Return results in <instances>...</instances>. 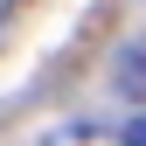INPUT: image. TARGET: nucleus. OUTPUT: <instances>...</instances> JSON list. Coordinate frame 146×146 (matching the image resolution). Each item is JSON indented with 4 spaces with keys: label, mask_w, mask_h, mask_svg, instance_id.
Returning <instances> with one entry per match:
<instances>
[{
    "label": "nucleus",
    "mask_w": 146,
    "mask_h": 146,
    "mask_svg": "<svg viewBox=\"0 0 146 146\" xmlns=\"http://www.w3.org/2000/svg\"><path fill=\"white\" fill-rule=\"evenodd\" d=\"M42 146H125V132H111V125H98V118H70V125H56Z\"/></svg>",
    "instance_id": "f03ea898"
},
{
    "label": "nucleus",
    "mask_w": 146,
    "mask_h": 146,
    "mask_svg": "<svg viewBox=\"0 0 146 146\" xmlns=\"http://www.w3.org/2000/svg\"><path fill=\"white\" fill-rule=\"evenodd\" d=\"M125 146H146V118H132V125H125Z\"/></svg>",
    "instance_id": "7ed1b4c3"
},
{
    "label": "nucleus",
    "mask_w": 146,
    "mask_h": 146,
    "mask_svg": "<svg viewBox=\"0 0 146 146\" xmlns=\"http://www.w3.org/2000/svg\"><path fill=\"white\" fill-rule=\"evenodd\" d=\"M111 90H118L125 104H139V111H146V35L118 42V56H111Z\"/></svg>",
    "instance_id": "f257e3e1"
}]
</instances>
